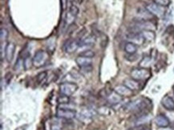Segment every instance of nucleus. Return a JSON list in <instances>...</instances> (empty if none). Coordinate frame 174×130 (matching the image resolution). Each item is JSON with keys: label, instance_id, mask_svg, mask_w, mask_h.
Here are the masks:
<instances>
[{"label": "nucleus", "instance_id": "nucleus-11", "mask_svg": "<svg viewBox=\"0 0 174 130\" xmlns=\"http://www.w3.org/2000/svg\"><path fill=\"white\" fill-rule=\"evenodd\" d=\"M114 91L121 97H128L133 94V91L124 85H118L114 88Z\"/></svg>", "mask_w": 174, "mask_h": 130}, {"label": "nucleus", "instance_id": "nucleus-28", "mask_svg": "<svg viewBox=\"0 0 174 130\" xmlns=\"http://www.w3.org/2000/svg\"><path fill=\"white\" fill-rule=\"evenodd\" d=\"M153 2L157 3V5L161 6L163 7H167L170 5L171 1L170 0H153Z\"/></svg>", "mask_w": 174, "mask_h": 130}, {"label": "nucleus", "instance_id": "nucleus-1", "mask_svg": "<svg viewBox=\"0 0 174 130\" xmlns=\"http://www.w3.org/2000/svg\"><path fill=\"white\" fill-rule=\"evenodd\" d=\"M130 75L132 78L140 82V81H144L149 78L151 76V73L147 68L138 67V68H134L132 69Z\"/></svg>", "mask_w": 174, "mask_h": 130}, {"label": "nucleus", "instance_id": "nucleus-4", "mask_svg": "<svg viewBox=\"0 0 174 130\" xmlns=\"http://www.w3.org/2000/svg\"><path fill=\"white\" fill-rule=\"evenodd\" d=\"M79 14V8L75 5H72L67 10V14L64 18V22L66 26H71L74 24L75 19Z\"/></svg>", "mask_w": 174, "mask_h": 130}, {"label": "nucleus", "instance_id": "nucleus-30", "mask_svg": "<svg viewBox=\"0 0 174 130\" xmlns=\"http://www.w3.org/2000/svg\"><path fill=\"white\" fill-rule=\"evenodd\" d=\"M125 58L127 61H136L138 60L139 58V55L136 54H128L127 56H125Z\"/></svg>", "mask_w": 174, "mask_h": 130}, {"label": "nucleus", "instance_id": "nucleus-24", "mask_svg": "<svg viewBox=\"0 0 174 130\" xmlns=\"http://www.w3.org/2000/svg\"><path fill=\"white\" fill-rule=\"evenodd\" d=\"M95 52L92 50H85L80 54V56H82V57H85V58H93L95 57Z\"/></svg>", "mask_w": 174, "mask_h": 130}, {"label": "nucleus", "instance_id": "nucleus-35", "mask_svg": "<svg viewBox=\"0 0 174 130\" xmlns=\"http://www.w3.org/2000/svg\"><path fill=\"white\" fill-rule=\"evenodd\" d=\"M159 130H170V129H168L167 128H160Z\"/></svg>", "mask_w": 174, "mask_h": 130}, {"label": "nucleus", "instance_id": "nucleus-19", "mask_svg": "<svg viewBox=\"0 0 174 130\" xmlns=\"http://www.w3.org/2000/svg\"><path fill=\"white\" fill-rule=\"evenodd\" d=\"M95 114V111L93 109L90 108V107H86V108L83 109L80 113V116L84 118V119H91L92 117Z\"/></svg>", "mask_w": 174, "mask_h": 130}, {"label": "nucleus", "instance_id": "nucleus-31", "mask_svg": "<svg viewBox=\"0 0 174 130\" xmlns=\"http://www.w3.org/2000/svg\"><path fill=\"white\" fill-rule=\"evenodd\" d=\"M81 71L84 74H88V73H91L93 69V67H92V64H90V65H85L84 67H81Z\"/></svg>", "mask_w": 174, "mask_h": 130}, {"label": "nucleus", "instance_id": "nucleus-20", "mask_svg": "<svg viewBox=\"0 0 174 130\" xmlns=\"http://www.w3.org/2000/svg\"><path fill=\"white\" fill-rule=\"evenodd\" d=\"M142 36L144 37V40L148 42L153 41L154 39L156 38V34L154 32V30H144L140 32Z\"/></svg>", "mask_w": 174, "mask_h": 130}, {"label": "nucleus", "instance_id": "nucleus-22", "mask_svg": "<svg viewBox=\"0 0 174 130\" xmlns=\"http://www.w3.org/2000/svg\"><path fill=\"white\" fill-rule=\"evenodd\" d=\"M152 63V58L149 56H145L144 58H143L141 59L140 62V67L142 68H147L148 66H149Z\"/></svg>", "mask_w": 174, "mask_h": 130}, {"label": "nucleus", "instance_id": "nucleus-17", "mask_svg": "<svg viewBox=\"0 0 174 130\" xmlns=\"http://www.w3.org/2000/svg\"><path fill=\"white\" fill-rule=\"evenodd\" d=\"M138 50V46L131 42H128L124 45V51L127 54H136Z\"/></svg>", "mask_w": 174, "mask_h": 130}, {"label": "nucleus", "instance_id": "nucleus-3", "mask_svg": "<svg viewBox=\"0 0 174 130\" xmlns=\"http://www.w3.org/2000/svg\"><path fill=\"white\" fill-rule=\"evenodd\" d=\"M47 58H48V55H47V53L45 50H39L32 58L33 65L36 68L43 66L45 63L47 62Z\"/></svg>", "mask_w": 174, "mask_h": 130}, {"label": "nucleus", "instance_id": "nucleus-7", "mask_svg": "<svg viewBox=\"0 0 174 130\" xmlns=\"http://www.w3.org/2000/svg\"><path fill=\"white\" fill-rule=\"evenodd\" d=\"M80 47V41L77 39H68L64 45V50L67 54H71L76 51Z\"/></svg>", "mask_w": 174, "mask_h": 130}, {"label": "nucleus", "instance_id": "nucleus-34", "mask_svg": "<svg viewBox=\"0 0 174 130\" xmlns=\"http://www.w3.org/2000/svg\"><path fill=\"white\" fill-rule=\"evenodd\" d=\"M27 125H21V126L17 127L15 130H27Z\"/></svg>", "mask_w": 174, "mask_h": 130}, {"label": "nucleus", "instance_id": "nucleus-10", "mask_svg": "<svg viewBox=\"0 0 174 130\" xmlns=\"http://www.w3.org/2000/svg\"><path fill=\"white\" fill-rule=\"evenodd\" d=\"M156 125L159 128H167L170 125V121L164 114H158L154 119Z\"/></svg>", "mask_w": 174, "mask_h": 130}, {"label": "nucleus", "instance_id": "nucleus-26", "mask_svg": "<svg viewBox=\"0 0 174 130\" xmlns=\"http://www.w3.org/2000/svg\"><path fill=\"white\" fill-rule=\"evenodd\" d=\"M47 73L46 71H43V72L39 73V74L36 76V82H38L39 84H41L46 80V78H47Z\"/></svg>", "mask_w": 174, "mask_h": 130}, {"label": "nucleus", "instance_id": "nucleus-36", "mask_svg": "<svg viewBox=\"0 0 174 130\" xmlns=\"http://www.w3.org/2000/svg\"><path fill=\"white\" fill-rule=\"evenodd\" d=\"M172 90H173V93H174V86H173V88H172Z\"/></svg>", "mask_w": 174, "mask_h": 130}, {"label": "nucleus", "instance_id": "nucleus-25", "mask_svg": "<svg viewBox=\"0 0 174 130\" xmlns=\"http://www.w3.org/2000/svg\"><path fill=\"white\" fill-rule=\"evenodd\" d=\"M8 35H9L8 30H7L6 28H1V30H0V39H1V42H2V43L7 41Z\"/></svg>", "mask_w": 174, "mask_h": 130}, {"label": "nucleus", "instance_id": "nucleus-21", "mask_svg": "<svg viewBox=\"0 0 174 130\" xmlns=\"http://www.w3.org/2000/svg\"><path fill=\"white\" fill-rule=\"evenodd\" d=\"M22 57H23V69L25 70H27L31 67V65H33V60L31 58L30 53H28Z\"/></svg>", "mask_w": 174, "mask_h": 130}, {"label": "nucleus", "instance_id": "nucleus-23", "mask_svg": "<svg viewBox=\"0 0 174 130\" xmlns=\"http://www.w3.org/2000/svg\"><path fill=\"white\" fill-rule=\"evenodd\" d=\"M57 102L60 105H67L70 102V97L66 95L61 94L57 98Z\"/></svg>", "mask_w": 174, "mask_h": 130}, {"label": "nucleus", "instance_id": "nucleus-16", "mask_svg": "<svg viewBox=\"0 0 174 130\" xmlns=\"http://www.w3.org/2000/svg\"><path fill=\"white\" fill-rule=\"evenodd\" d=\"M137 14L139 15V19H142V20H147L150 21L152 19V18L153 17V15L150 13L148 10L144 8V9H140L137 11Z\"/></svg>", "mask_w": 174, "mask_h": 130}, {"label": "nucleus", "instance_id": "nucleus-5", "mask_svg": "<svg viewBox=\"0 0 174 130\" xmlns=\"http://www.w3.org/2000/svg\"><path fill=\"white\" fill-rule=\"evenodd\" d=\"M146 9L149 11L150 13L153 16H157L158 18H163L165 15V9L161 6L157 5L155 2H150L147 4L146 6Z\"/></svg>", "mask_w": 174, "mask_h": 130}, {"label": "nucleus", "instance_id": "nucleus-33", "mask_svg": "<svg viewBox=\"0 0 174 130\" xmlns=\"http://www.w3.org/2000/svg\"><path fill=\"white\" fill-rule=\"evenodd\" d=\"M136 129L135 130H149L148 128V127L146 126V125H137V126H136Z\"/></svg>", "mask_w": 174, "mask_h": 130}, {"label": "nucleus", "instance_id": "nucleus-15", "mask_svg": "<svg viewBox=\"0 0 174 130\" xmlns=\"http://www.w3.org/2000/svg\"><path fill=\"white\" fill-rule=\"evenodd\" d=\"M96 38L94 34H89L80 40V47H92L95 44Z\"/></svg>", "mask_w": 174, "mask_h": 130}, {"label": "nucleus", "instance_id": "nucleus-12", "mask_svg": "<svg viewBox=\"0 0 174 130\" xmlns=\"http://www.w3.org/2000/svg\"><path fill=\"white\" fill-rule=\"evenodd\" d=\"M123 85L131 89L132 91H137L140 89V82L133 78H128L123 81Z\"/></svg>", "mask_w": 174, "mask_h": 130}, {"label": "nucleus", "instance_id": "nucleus-9", "mask_svg": "<svg viewBox=\"0 0 174 130\" xmlns=\"http://www.w3.org/2000/svg\"><path fill=\"white\" fill-rule=\"evenodd\" d=\"M126 37H127L128 42H131V43L137 45L138 47L144 44V43L145 42L141 33H129Z\"/></svg>", "mask_w": 174, "mask_h": 130}, {"label": "nucleus", "instance_id": "nucleus-27", "mask_svg": "<svg viewBox=\"0 0 174 130\" xmlns=\"http://www.w3.org/2000/svg\"><path fill=\"white\" fill-rule=\"evenodd\" d=\"M21 69H23V57H19L15 65V70H20Z\"/></svg>", "mask_w": 174, "mask_h": 130}, {"label": "nucleus", "instance_id": "nucleus-6", "mask_svg": "<svg viewBox=\"0 0 174 130\" xmlns=\"http://www.w3.org/2000/svg\"><path fill=\"white\" fill-rule=\"evenodd\" d=\"M75 116H76V111L72 109L61 107V108H59L56 111V117L59 118H62V119L71 120L75 118Z\"/></svg>", "mask_w": 174, "mask_h": 130}, {"label": "nucleus", "instance_id": "nucleus-32", "mask_svg": "<svg viewBox=\"0 0 174 130\" xmlns=\"http://www.w3.org/2000/svg\"><path fill=\"white\" fill-rule=\"evenodd\" d=\"M50 130H61V128H60V126L59 125V124L56 123V124H53V125L51 126Z\"/></svg>", "mask_w": 174, "mask_h": 130}, {"label": "nucleus", "instance_id": "nucleus-2", "mask_svg": "<svg viewBox=\"0 0 174 130\" xmlns=\"http://www.w3.org/2000/svg\"><path fill=\"white\" fill-rule=\"evenodd\" d=\"M78 85L75 82H66L60 86V91L61 94L70 97L78 90Z\"/></svg>", "mask_w": 174, "mask_h": 130}, {"label": "nucleus", "instance_id": "nucleus-8", "mask_svg": "<svg viewBox=\"0 0 174 130\" xmlns=\"http://www.w3.org/2000/svg\"><path fill=\"white\" fill-rule=\"evenodd\" d=\"M16 50V46L14 43H8L6 46L5 49V58L7 59V62H11L14 59Z\"/></svg>", "mask_w": 174, "mask_h": 130}, {"label": "nucleus", "instance_id": "nucleus-14", "mask_svg": "<svg viewBox=\"0 0 174 130\" xmlns=\"http://www.w3.org/2000/svg\"><path fill=\"white\" fill-rule=\"evenodd\" d=\"M161 105L165 110L168 111L174 110V100L169 96H165L161 99Z\"/></svg>", "mask_w": 174, "mask_h": 130}, {"label": "nucleus", "instance_id": "nucleus-13", "mask_svg": "<svg viewBox=\"0 0 174 130\" xmlns=\"http://www.w3.org/2000/svg\"><path fill=\"white\" fill-rule=\"evenodd\" d=\"M107 101L111 105H117L122 101V97L115 91H112L107 94Z\"/></svg>", "mask_w": 174, "mask_h": 130}, {"label": "nucleus", "instance_id": "nucleus-18", "mask_svg": "<svg viewBox=\"0 0 174 130\" xmlns=\"http://www.w3.org/2000/svg\"><path fill=\"white\" fill-rule=\"evenodd\" d=\"M75 62H76L77 65L81 68V67H84L85 66V65L92 64V58H85V57H82V56L79 55L78 57L75 58Z\"/></svg>", "mask_w": 174, "mask_h": 130}, {"label": "nucleus", "instance_id": "nucleus-29", "mask_svg": "<svg viewBox=\"0 0 174 130\" xmlns=\"http://www.w3.org/2000/svg\"><path fill=\"white\" fill-rule=\"evenodd\" d=\"M98 112H99L100 114H102V115H109V114H110V109H109L108 106H102V107H100V108L99 109Z\"/></svg>", "mask_w": 174, "mask_h": 130}]
</instances>
